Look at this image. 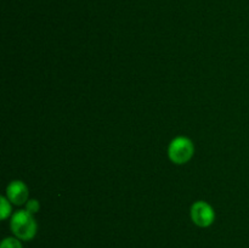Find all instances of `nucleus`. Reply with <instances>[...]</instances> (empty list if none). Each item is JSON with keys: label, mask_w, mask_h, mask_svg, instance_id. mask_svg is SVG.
<instances>
[{"label": "nucleus", "mask_w": 249, "mask_h": 248, "mask_svg": "<svg viewBox=\"0 0 249 248\" xmlns=\"http://www.w3.org/2000/svg\"><path fill=\"white\" fill-rule=\"evenodd\" d=\"M10 228H11L15 237L19 238L21 241H29L36 236L38 226H36V221L33 214L23 209V211L16 212L11 216Z\"/></svg>", "instance_id": "1"}, {"label": "nucleus", "mask_w": 249, "mask_h": 248, "mask_svg": "<svg viewBox=\"0 0 249 248\" xmlns=\"http://www.w3.org/2000/svg\"><path fill=\"white\" fill-rule=\"evenodd\" d=\"M195 153V146L189 138L178 136L168 147V156L175 164H185L192 158Z\"/></svg>", "instance_id": "2"}, {"label": "nucleus", "mask_w": 249, "mask_h": 248, "mask_svg": "<svg viewBox=\"0 0 249 248\" xmlns=\"http://www.w3.org/2000/svg\"><path fill=\"white\" fill-rule=\"evenodd\" d=\"M191 219L199 228H208L214 223L215 212L212 208L211 204L204 201H197L191 206Z\"/></svg>", "instance_id": "3"}, {"label": "nucleus", "mask_w": 249, "mask_h": 248, "mask_svg": "<svg viewBox=\"0 0 249 248\" xmlns=\"http://www.w3.org/2000/svg\"><path fill=\"white\" fill-rule=\"evenodd\" d=\"M28 187L23 181L19 180H15L11 181L6 187V197L11 203L16 204V206H21V204L27 203L28 201Z\"/></svg>", "instance_id": "4"}, {"label": "nucleus", "mask_w": 249, "mask_h": 248, "mask_svg": "<svg viewBox=\"0 0 249 248\" xmlns=\"http://www.w3.org/2000/svg\"><path fill=\"white\" fill-rule=\"evenodd\" d=\"M11 204H10V201L7 199V197H1L0 198V218L1 220H5L10 216L11 214Z\"/></svg>", "instance_id": "5"}, {"label": "nucleus", "mask_w": 249, "mask_h": 248, "mask_svg": "<svg viewBox=\"0 0 249 248\" xmlns=\"http://www.w3.org/2000/svg\"><path fill=\"white\" fill-rule=\"evenodd\" d=\"M0 248H23L21 240L17 237H6L2 240Z\"/></svg>", "instance_id": "6"}, {"label": "nucleus", "mask_w": 249, "mask_h": 248, "mask_svg": "<svg viewBox=\"0 0 249 248\" xmlns=\"http://www.w3.org/2000/svg\"><path fill=\"white\" fill-rule=\"evenodd\" d=\"M39 202L36 199H28L26 203V211L31 214H36L39 211Z\"/></svg>", "instance_id": "7"}]
</instances>
